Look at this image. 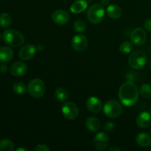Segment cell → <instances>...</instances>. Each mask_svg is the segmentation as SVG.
<instances>
[{"label": "cell", "instance_id": "8d00e7d4", "mask_svg": "<svg viewBox=\"0 0 151 151\" xmlns=\"http://www.w3.org/2000/svg\"><path fill=\"white\" fill-rule=\"evenodd\" d=\"M150 112H151V107H150Z\"/></svg>", "mask_w": 151, "mask_h": 151}, {"label": "cell", "instance_id": "7402d4cb", "mask_svg": "<svg viewBox=\"0 0 151 151\" xmlns=\"http://www.w3.org/2000/svg\"><path fill=\"white\" fill-rule=\"evenodd\" d=\"M12 22L11 16L7 13L0 14V27L2 28H8Z\"/></svg>", "mask_w": 151, "mask_h": 151}, {"label": "cell", "instance_id": "83f0119b", "mask_svg": "<svg viewBox=\"0 0 151 151\" xmlns=\"http://www.w3.org/2000/svg\"><path fill=\"white\" fill-rule=\"evenodd\" d=\"M125 78L128 82L134 83V81H137L138 80V74L133 71H129L128 72H127Z\"/></svg>", "mask_w": 151, "mask_h": 151}, {"label": "cell", "instance_id": "603a6c76", "mask_svg": "<svg viewBox=\"0 0 151 151\" xmlns=\"http://www.w3.org/2000/svg\"><path fill=\"white\" fill-rule=\"evenodd\" d=\"M13 149H14V144L12 141L7 139L0 140V150L12 151Z\"/></svg>", "mask_w": 151, "mask_h": 151}, {"label": "cell", "instance_id": "ffe728a7", "mask_svg": "<svg viewBox=\"0 0 151 151\" xmlns=\"http://www.w3.org/2000/svg\"><path fill=\"white\" fill-rule=\"evenodd\" d=\"M137 143L142 147H147L150 145L151 138L147 133H140L137 137Z\"/></svg>", "mask_w": 151, "mask_h": 151}, {"label": "cell", "instance_id": "5b68a950", "mask_svg": "<svg viewBox=\"0 0 151 151\" xmlns=\"http://www.w3.org/2000/svg\"><path fill=\"white\" fill-rule=\"evenodd\" d=\"M122 106L120 103L115 100H110L103 106V112L110 118H116L122 113Z\"/></svg>", "mask_w": 151, "mask_h": 151}, {"label": "cell", "instance_id": "4316f807", "mask_svg": "<svg viewBox=\"0 0 151 151\" xmlns=\"http://www.w3.org/2000/svg\"><path fill=\"white\" fill-rule=\"evenodd\" d=\"M133 50V44L129 41H125L119 46V51L122 54H128Z\"/></svg>", "mask_w": 151, "mask_h": 151}, {"label": "cell", "instance_id": "6da1fadb", "mask_svg": "<svg viewBox=\"0 0 151 151\" xmlns=\"http://www.w3.org/2000/svg\"><path fill=\"white\" fill-rule=\"evenodd\" d=\"M139 97V91L137 86L132 82L122 84L119 89V98L121 103L127 107L137 104Z\"/></svg>", "mask_w": 151, "mask_h": 151}, {"label": "cell", "instance_id": "9a60e30c", "mask_svg": "<svg viewBox=\"0 0 151 151\" xmlns=\"http://www.w3.org/2000/svg\"><path fill=\"white\" fill-rule=\"evenodd\" d=\"M137 124L141 128L150 127L151 125V114L147 111L140 113L137 118Z\"/></svg>", "mask_w": 151, "mask_h": 151}, {"label": "cell", "instance_id": "4dcf8cb0", "mask_svg": "<svg viewBox=\"0 0 151 151\" xmlns=\"http://www.w3.org/2000/svg\"><path fill=\"white\" fill-rule=\"evenodd\" d=\"M144 26L145 28L147 31L151 32V19H147V20L145 22Z\"/></svg>", "mask_w": 151, "mask_h": 151}, {"label": "cell", "instance_id": "9c48e42d", "mask_svg": "<svg viewBox=\"0 0 151 151\" xmlns=\"http://www.w3.org/2000/svg\"><path fill=\"white\" fill-rule=\"evenodd\" d=\"M147 39V33L145 30L141 27H137L132 31L131 34V40L133 44L141 46L145 43Z\"/></svg>", "mask_w": 151, "mask_h": 151}, {"label": "cell", "instance_id": "74e56055", "mask_svg": "<svg viewBox=\"0 0 151 151\" xmlns=\"http://www.w3.org/2000/svg\"><path fill=\"white\" fill-rule=\"evenodd\" d=\"M150 43H151V37H150Z\"/></svg>", "mask_w": 151, "mask_h": 151}, {"label": "cell", "instance_id": "8992f818", "mask_svg": "<svg viewBox=\"0 0 151 151\" xmlns=\"http://www.w3.org/2000/svg\"><path fill=\"white\" fill-rule=\"evenodd\" d=\"M146 62H147L146 55L140 50L134 52L128 58V63L130 66L134 69H140L143 68Z\"/></svg>", "mask_w": 151, "mask_h": 151}, {"label": "cell", "instance_id": "d590c367", "mask_svg": "<svg viewBox=\"0 0 151 151\" xmlns=\"http://www.w3.org/2000/svg\"><path fill=\"white\" fill-rule=\"evenodd\" d=\"M1 34H0V42H1Z\"/></svg>", "mask_w": 151, "mask_h": 151}, {"label": "cell", "instance_id": "8fae6325", "mask_svg": "<svg viewBox=\"0 0 151 151\" xmlns=\"http://www.w3.org/2000/svg\"><path fill=\"white\" fill-rule=\"evenodd\" d=\"M37 51V48L32 44H26L20 49L19 52V55L21 59L24 60H30L34 57Z\"/></svg>", "mask_w": 151, "mask_h": 151}, {"label": "cell", "instance_id": "52a82bcc", "mask_svg": "<svg viewBox=\"0 0 151 151\" xmlns=\"http://www.w3.org/2000/svg\"><path fill=\"white\" fill-rule=\"evenodd\" d=\"M62 114L69 120L76 119L79 116V109L78 106L73 102H66L62 106Z\"/></svg>", "mask_w": 151, "mask_h": 151}, {"label": "cell", "instance_id": "4fadbf2b", "mask_svg": "<svg viewBox=\"0 0 151 151\" xmlns=\"http://www.w3.org/2000/svg\"><path fill=\"white\" fill-rule=\"evenodd\" d=\"M27 66L23 62H15L10 67V72L14 77H22L27 72Z\"/></svg>", "mask_w": 151, "mask_h": 151}, {"label": "cell", "instance_id": "7a4b0ae2", "mask_svg": "<svg viewBox=\"0 0 151 151\" xmlns=\"http://www.w3.org/2000/svg\"><path fill=\"white\" fill-rule=\"evenodd\" d=\"M3 41L12 47H19L24 42V37L22 32L13 29H8L2 34Z\"/></svg>", "mask_w": 151, "mask_h": 151}, {"label": "cell", "instance_id": "44dd1931", "mask_svg": "<svg viewBox=\"0 0 151 151\" xmlns=\"http://www.w3.org/2000/svg\"><path fill=\"white\" fill-rule=\"evenodd\" d=\"M55 97L58 101L63 103L69 98V93L64 88L58 87L55 91Z\"/></svg>", "mask_w": 151, "mask_h": 151}, {"label": "cell", "instance_id": "e0dca14e", "mask_svg": "<svg viewBox=\"0 0 151 151\" xmlns=\"http://www.w3.org/2000/svg\"><path fill=\"white\" fill-rule=\"evenodd\" d=\"M106 13L109 17L113 19H117L122 16V10L119 6L116 4H110L106 9Z\"/></svg>", "mask_w": 151, "mask_h": 151}, {"label": "cell", "instance_id": "836d02e7", "mask_svg": "<svg viewBox=\"0 0 151 151\" xmlns=\"http://www.w3.org/2000/svg\"><path fill=\"white\" fill-rule=\"evenodd\" d=\"M100 1H101V4H103V6L107 5L109 3V0H100Z\"/></svg>", "mask_w": 151, "mask_h": 151}, {"label": "cell", "instance_id": "7c38bea8", "mask_svg": "<svg viewBox=\"0 0 151 151\" xmlns=\"http://www.w3.org/2000/svg\"><path fill=\"white\" fill-rule=\"evenodd\" d=\"M72 46L74 50L76 51H84L88 46V40L85 35H77L72 38Z\"/></svg>", "mask_w": 151, "mask_h": 151}, {"label": "cell", "instance_id": "f546056e", "mask_svg": "<svg viewBox=\"0 0 151 151\" xmlns=\"http://www.w3.org/2000/svg\"><path fill=\"white\" fill-rule=\"evenodd\" d=\"M34 150L35 151H50V149L47 147V145L43 144H39L34 148Z\"/></svg>", "mask_w": 151, "mask_h": 151}, {"label": "cell", "instance_id": "f1b7e54d", "mask_svg": "<svg viewBox=\"0 0 151 151\" xmlns=\"http://www.w3.org/2000/svg\"><path fill=\"white\" fill-rule=\"evenodd\" d=\"M104 130L107 132H112L115 128V125L112 122H108L107 123L105 124L103 127Z\"/></svg>", "mask_w": 151, "mask_h": 151}, {"label": "cell", "instance_id": "484cf974", "mask_svg": "<svg viewBox=\"0 0 151 151\" xmlns=\"http://www.w3.org/2000/svg\"><path fill=\"white\" fill-rule=\"evenodd\" d=\"M74 29L75 32H79V33H82L86 29V24L85 22L82 20H77L74 22L73 24Z\"/></svg>", "mask_w": 151, "mask_h": 151}, {"label": "cell", "instance_id": "5bb4252c", "mask_svg": "<svg viewBox=\"0 0 151 151\" xmlns=\"http://www.w3.org/2000/svg\"><path fill=\"white\" fill-rule=\"evenodd\" d=\"M86 106L88 110L92 113L97 114L102 110V103L99 98L96 97H88L86 102Z\"/></svg>", "mask_w": 151, "mask_h": 151}, {"label": "cell", "instance_id": "ac0fdd59", "mask_svg": "<svg viewBox=\"0 0 151 151\" xmlns=\"http://www.w3.org/2000/svg\"><path fill=\"white\" fill-rule=\"evenodd\" d=\"M86 127L87 128V129L89 130L91 132H97L100 130V127H101L100 119L94 117V116L88 117L86 120Z\"/></svg>", "mask_w": 151, "mask_h": 151}, {"label": "cell", "instance_id": "1f68e13d", "mask_svg": "<svg viewBox=\"0 0 151 151\" xmlns=\"http://www.w3.org/2000/svg\"><path fill=\"white\" fill-rule=\"evenodd\" d=\"M7 65H6L4 63H3L1 65V66H0V72H1V73H5V72H7Z\"/></svg>", "mask_w": 151, "mask_h": 151}, {"label": "cell", "instance_id": "2e32d148", "mask_svg": "<svg viewBox=\"0 0 151 151\" xmlns=\"http://www.w3.org/2000/svg\"><path fill=\"white\" fill-rule=\"evenodd\" d=\"M13 51L8 47H2L0 48V62L7 63L12 60L13 57Z\"/></svg>", "mask_w": 151, "mask_h": 151}, {"label": "cell", "instance_id": "30bf717a", "mask_svg": "<svg viewBox=\"0 0 151 151\" xmlns=\"http://www.w3.org/2000/svg\"><path fill=\"white\" fill-rule=\"evenodd\" d=\"M52 19L58 25H64L69 21V15L66 10L59 9L54 11L52 14Z\"/></svg>", "mask_w": 151, "mask_h": 151}, {"label": "cell", "instance_id": "ab89813d", "mask_svg": "<svg viewBox=\"0 0 151 151\" xmlns=\"http://www.w3.org/2000/svg\"><path fill=\"white\" fill-rule=\"evenodd\" d=\"M150 134H151V130H150Z\"/></svg>", "mask_w": 151, "mask_h": 151}, {"label": "cell", "instance_id": "e575fe53", "mask_svg": "<svg viewBox=\"0 0 151 151\" xmlns=\"http://www.w3.org/2000/svg\"><path fill=\"white\" fill-rule=\"evenodd\" d=\"M27 150L25 148H24V147H19V148H17L16 149V151H27Z\"/></svg>", "mask_w": 151, "mask_h": 151}, {"label": "cell", "instance_id": "d4e9b609", "mask_svg": "<svg viewBox=\"0 0 151 151\" xmlns=\"http://www.w3.org/2000/svg\"><path fill=\"white\" fill-rule=\"evenodd\" d=\"M13 90L15 94L21 95V94H24L25 93V91H26V86H25V85L23 83L16 82L13 84Z\"/></svg>", "mask_w": 151, "mask_h": 151}, {"label": "cell", "instance_id": "f35d334b", "mask_svg": "<svg viewBox=\"0 0 151 151\" xmlns=\"http://www.w3.org/2000/svg\"><path fill=\"white\" fill-rule=\"evenodd\" d=\"M150 148H151V143H150Z\"/></svg>", "mask_w": 151, "mask_h": 151}, {"label": "cell", "instance_id": "d6a6232c", "mask_svg": "<svg viewBox=\"0 0 151 151\" xmlns=\"http://www.w3.org/2000/svg\"><path fill=\"white\" fill-rule=\"evenodd\" d=\"M109 151H120V149H119V147L114 146V147H110V148L109 149Z\"/></svg>", "mask_w": 151, "mask_h": 151}, {"label": "cell", "instance_id": "3957f363", "mask_svg": "<svg viewBox=\"0 0 151 151\" xmlns=\"http://www.w3.org/2000/svg\"><path fill=\"white\" fill-rule=\"evenodd\" d=\"M27 90L29 95L33 98H41L44 95L46 91V86L42 80L35 78L32 80L28 83Z\"/></svg>", "mask_w": 151, "mask_h": 151}, {"label": "cell", "instance_id": "277c9868", "mask_svg": "<svg viewBox=\"0 0 151 151\" xmlns=\"http://www.w3.org/2000/svg\"><path fill=\"white\" fill-rule=\"evenodd\" d=\"M104 15V6L101 4H94L87 11V19L91 24H97L103 21Z\"/></svg>", "mask_w": 151, "mask_h": 151}, {"label": "cell", "instance_id": "cb8c5ba5", "mask_svg": "<svg viewBox=\"0 0 151 151\" xmlns=\"http://www.w3.org/2000/svg\"><path fill=\"white\" fill-rule=\"evenodd\" d=\"M139 94L142 97L149 99L151 97V85L147 83L142 84L139 88Z\"/></svg>", "mask_w": 151, "mask_h": 151}, {"label": "cell", "instance_id": "d6986e66", "mask_svg": "<svg viewBox=\"0 0 151 151\" xmlns=\"http://www.w3.org/2000/svg\"><path fill=\"white\" fill-rule=\"evenodd\" d=\"M88 7V2L86 0H77L72 4L70 10L72 13H81L83 12Z\"/></svg>", "mask_w": 151, "mask_h": 151}, {"label": "cell", "instance_id": "ba28073f", "mask_svg": "<svg viewBox=\"0 0 151 151\" xmlns=\"http://www.w3.org/2000/svg\"><path fill=\"white\" fill-rule=\"evenodd\" d=\"M94 147L98 150H105L109 145V136L105 132H100L95 135L93 139Z\"/></svg>", "mask_w": 151, "mask_h": 151}, {"label": "cell", "instance_id": "60d3db41", "mask_svg": "<svg viewBox=\"0 0 151 151\" xmlns=\"http://www.w3.org/2000/svg\"><path fill=\"white\" fill-rule=\"evenodd\" d=\"M150 68H151V63H150Z\"/></svg>", "mask_w": 151, "mask_h": 151}]
</instances>
